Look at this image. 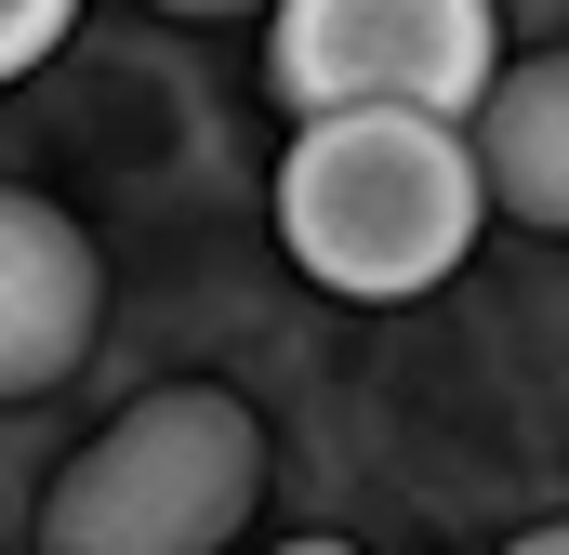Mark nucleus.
I'll return each mask as SVG.
<instances>
[{
    "label": "nucleus",
    "mask_w": 569,
    "mask_h": 555,
    "mask_svg": "<svg viewBox=\"0 0 569 555\" xmlns=\"http://www.w3.org/2000/svg\"><path fill=\"white\" fill-rule=\"evenodd\" d=\"M159 13H279V0H159Z\"/></svg>",
    "instance_id": "8"
},
{
    "label": "nucleus",
    "mask_w": 569,
    "mask_h": 555,
    "mask_svg": "<svg viewBox=\"0 0 569 555\" xmlns=\"http://www.w3.org/2000/svg\"><path fill=\"white\" fill-rule=\"evenodd\" d=\"M279 555H358V543H279Z\"/></svg>",
    "instance_id": "9"
},
{
    "label": "nucleus",
    "mask_w": 569,
    "mask_h": 555,
    "mask_svg": "<svg viewBox=\"0 0 569 555\" xmlns=\"http://www.w3.org/2000/svg\"><path fill=\"white\" fill-rule=\"evenodd\" d=\"M503 555H569V516H557V529H517Z\"/></svg>",
    "instance_id": "7"
},
{
    "label": "nucleus",
    "mask_w": 569,
    "mask_h": 555,
    "mask_svg": "<svg viewBox=\"0 0 569 555\" xmlns=\"http://www.w3.org/2000/svg\"><path fill=\"white\" fill-rule=\"evenodd\" d=\"M477 172H490V212L569 239V53L503 67V93L477 107Z\"/></svg>",
    "instance_id": "5"
},
{
    "label": "nucleus",
    "mask_w": 569,
    "mask_h": 555,
    "mask_svg": "<svg viewBox=\"0 0 569 555\" xmlns=\"http://www.w3.org/2000/svg\"><path fill=\"white\" fill-rule=\"evenodd\" d=\"M490 225V172L477 133L411 120V107H345V120H305L279 159V239L291 265L345 304H411L437 278H463Z\"/></svg>",
    "instance_id": "1"
},
{
    "label": "nucleus",
    "mask_w": 569,
    "mask_h": 555,
    "mask_svg": "<svg viewBox=\"0 0 569 555\" xmlns=\"http://www.w3.org/2000/svg\"><path fill=\"white\" fill-rule=\"evenodd\" d=\"M252 503H266V423L226 384H159L53 476L40 555H226Z\"/></svg>",
    "instance_id": "2"
},
{
    "label": "nucleus",
    "mask_w": 569,
    "mask_h": 555,
    "mask_svg": "<svg viewBox=\"0 0 569 555\" xmlns=\"http://www.w3.org/2000/svg\"><path fill=\"white\" fill-rule=\"evenodd\" d=\"M67 27H80V0H0V80H27Z\"/></svg>",
    "instance_id": "6"
},
{
    "label": "nucleus",
    "mask_w": 569,
    "mask_h": 555,
    "mask_svg": "<svg viewBox=\"0 0 569 555\" xmlns=\"http://www.w3.org/2000/svg\"><path fill=\"white\" fill-rule=\"evenodd\" d=\"M266 80L305 120L411 107V120L477 133V107L503 93V13L490 0H279L266 13Z\"/></svg>",
    "instance_id": "3"
},
{
    "label": "nucleus",
    "mask_w": 569,
    "mask_h": 555,
    "mask_svg": "<svg viewBox=\"0 0 569 555\" xmlns=\"http://www.w3.org/2000/svg\"><path fill=\"white\" fill-rule=\"evenodd\" d=\"M93 317H107L93 239H80L53 199L0 185V397H40V384H67V371L93 357Z\"/></svg>",
    "instance_id": "4"
}]
</instances>
